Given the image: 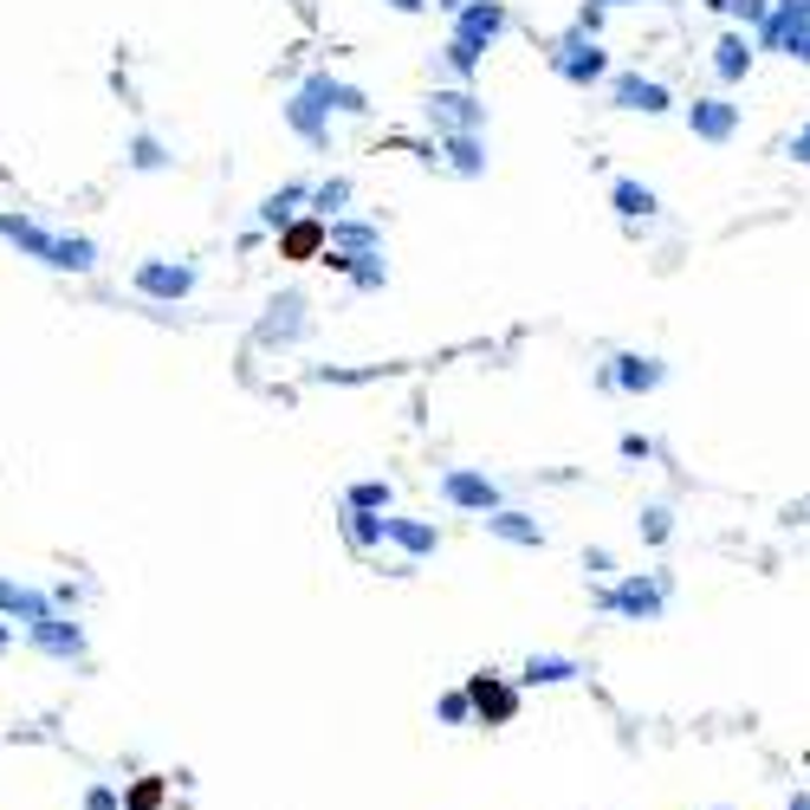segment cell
<instances>
[{
    "label": "cell",
    "instance_id": "6da1fadb",
    "mask_svg": "<svg viewBox=\"0 0 810 810\" xmlns=\"http://www.w3.org/2000/svg\"><path fill=\"white\" fill-rule=\"evenodd\" d=\"M467 707H474L480 727H506L518 713V688H506L500 674H474V681H467Z\"/></svg>",
    "mask_w": 810,
    "mask_h": 810
},
{
    "label": "cell",
    "instance_id": "7a4b0ae2",
    "mask_svg": "<svg viewBox=\"0 0 810 810\" xmlns=\"http://www.w3.org/2000/svg\"><path fill=\"white\" fill-rule=\"evenodd\" d=\"M162 798H169V778H137L124 791V810H162Z\"/></svg>",
    "mask_w": 810,
    "mask_h": 810
},
{
    "label": "cell",
    "instance_id": "3957f363",
    "mask_svg": "<svg viewBox=\"0 0 810 810\" xmlns=\"http://www.w3.org/2000/svg\"><path fill=\"white\" fill-rule=\"evenodd\" d=\"M564 674H571L564 662H532L525 668V681H564Z\"/></svg>",
    "mask_w": 810,
    "mask_h": 810
},
{
    "label": "cell",
    "instance_id": "277c9868",
    "mask_svg": "<svg viewBox=\"0 0 810 810\" xmlns=\"http://www.w3.org/2000/svg\"><path fill=\"white\" fill-rule=\"evenodd\" d=\"M442 713H447V720H467L474 707H467V694H447V700H442Z\"/></svg>",
    "mask_w": 810,
    "mask_h": 810
},
{
    "label": "cell",
    "instance_id": "5b68a950",
    "mask_svg": "<svg viewBox=\"0 0 810 810\" xmlns=\"http://www.w3.org/2000/svg\"><path fill=\"white\" fill-rule=\"evenodd\" d=\"M85 810H124V804H117L111 791H91V798H85Z\"/></svg>",
    "mask_w": 810,
    "mask_h": 810
},
{
    "label": "cell",
    "instance_id": "8992f818",
    "mask_svg": "<svg viewBox=\"0 0 810 810\" xmlns=\"http://www.w3.org/2000/svg\"><path fill=\"white\" fill-rule=\"evenodd\" d=\"M791 810H810V798H791Z\"/></svg>",
    "mask_w": 810,
    "mask_h": 810
}]
</instances>
